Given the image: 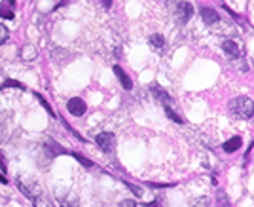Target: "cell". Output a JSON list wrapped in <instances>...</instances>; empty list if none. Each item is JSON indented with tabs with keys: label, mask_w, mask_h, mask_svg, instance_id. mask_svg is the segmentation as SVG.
<instances>
[{
	"label": "cell",
	"mask_w": 254,
	"mask_h": 207,
	"mask_svg": "<svg viewBox=\"0 0 254 207\" xmlns=\"http://www.w3.org/2000/svg\"><path fill=\"white\" fill-rule=\"evenodd\" d=\"M230 110L231 114H235L237 118H253L254 116V101L249 99V97H237L230 103Z\"/></svg>",
	"instance_id": "obj_1"
},
{
	"label": "cell",
	"mask_w": 254,
	"mask_h": 207,
	"mask_svg": "<svg viewBox=\"0 0 254 207\" xmlns=\"http://www.w3.org/2000/svg\"><path fill=\"white\" fill-rule=\"evenodd\" d=\"M17 186H19V190H21L27 198H31V200H35L36 196L42 194V188H40V184L36 183L35 179L19 177V179H17Z\"/></svg>",
	"instance_id": "obj_2"
},
{
	"label": "cell",
	"mask_w": 254,
	"mask_h": 207,
	"mask_svg": "<svg viewBox=\"0 0 254 207\" xmlns=\"http://www.w3.org/2000/svg\"><path fill=\"white\" fill-rule=\"evenodd\" d=\"M95 141H97V147L103 150V152H112V150L116 149V137H114V133H110V131L99 133Z\"/></svg>",
	"instance_id": "obj_3"
},
{
	"label": "cell",
	"mask_w": 254,
	"mask_h": 207,
	"mask_svg": "<svg viewBox=\"0 0 254 207\" xmlns=\"http://www.w3.org/2000/svg\"><path fill=\"white\" fill-rule=\"evenodd\" d=\"M67 108H69V112L72 116H82L85 114L87 104L84 103L80 97H72V99H69V103H67Z\"/></svg>",
	"instance_id": "obj_4"
},
{
	"label": "cell",
	"mask_w": 254,
	"mask_h": 207,
	"mask_svg": "<svg viewBox=\"0 0 254 207\" xmlns=\"http://www.w3.org/2000/svg\"><path fill=\"white\" fill-rule=\"evenodd\" d=\"M192 13H194V8H192L190 2H178L176 4V15H178V21L180 23H186L192 17Z\"/></svg>",
	"instance_id": "obj_5"
},
{
	"label": "cell",
	"mask_w": 254,
	"mask_h": 207,
	"mask_svg": "<svg viewBox=\"0 0 254 207\" xmlns=\"http://www.w3.org/2000/svg\"><path fill=\"white\" fill-rule=\"evenodd\" d=\"M114 74L118 76V80H120V84L126 88V90H131L133 88V82H131V78L126 74V70L122 69L120 65H114Z\"/></svg>",
	"instance_id": "obj_6"
},
{
	"label": "cell",
	"mask_w": 254,
	"mask_h": 207,
	"mask_svg": "<svg viewBox=\"0 0 254 207\" xmlns=\"http://www.w3.org/2000/svg\"><path fill=\"white\" fill-rule=\"evenodd\" d=\"M13 2L12 0H2L0 4V17L2 19H13Z\"/></svg>",
	"instance_id": "obj_7"
},
{
	"label": "cell",
	"mask_w": 254,
	"mask_h": 207,
	"mask_svg": "<svg viewBox=\"0 0 254 207\" xmlns=\"http://www.w3.org/2000/svg\"><path fill=\"white\" fill-rule=\"evenodd\" d=\"M222 50H224V52H226L230 57H239V55L243 53L241 50H239V46H237L233 40H226V42L222 44Z\"/></svg>",
	"instance_id": "obj_8"
},
{
	"label": "cell",
	"mask_w": 254,
	"mask_h": 207,
	"mask_svg": "<svg viewBox=\"0 0 254 207\" xmlns=\"http://www.w3.org/2000/svg\"><path fill=\"white\" fill-rule=\"evenodd\" d=\"M199 13H201V19H203L207 25H212L218 21V13L214 12L212 8H201V12Z\"/></svg>",
	"instance_id": "obj_9"
},
{
	"label": "cell",
	"mask_w": 254,
	"mask_h": 207,
	"mask_svg": "<svg viewBox=\"0 0 254 207\" xmlns=\"http://www.w3.org/2000/svg\"><path fill=\"white\" fill-rule=\"evenodd\" d=\"M36 55H38V52L35 46H23L19 52V57L23 61H33V59H36Z\"/></svg>",
	"instance_id": "obj_10"
},
{
	"label": "cell",
	"mask_w": 254,
	"mask_h": 207,
	"mask_svg": "<svg viewBox=\"0 0 254 207\" xmlns=\"http://www.w3.org/2000/svg\"><path fill=\"white\" fill-rule=\"evenodd\" d=\"M241 145H243L241 137H231L230 141L224 143V150H226V152H235V150L241 149Z\"/></svg>",
	"instance_id": "obj_11"
},
{
	"label": "cell",
	"mask_w": 254,
	"mask_h": 207,
	"mask_svg": "<svg viewBox=\"0 0 254 207\" xmlns=\"http://www.w3.org/2000/svg\"><path fill=\"white\" fill-rule=\"evenodd\" d=\"M216 207H230V198L224 190L216 192Z\"/></svg>",
	"instance_id": "obj_12"
},
{
	"label": "cell",
	"mask_w": 254,
	"mask_h": 207,
	"mask_svg": "<svg viewBox=\"0 0 254 207\" xmlns=\"http://www.w3.org/2000/svg\"><path fill=\"white\" fill-rule=\"evenodd\" d=\"M59 198H61L63 207H78V198H76V196H61L59 194Z\"/></svg>",
	"instance_id": "obj_13"
},
{
	"label": "cell",
	"mask_w": 254,
	"mask_h": 207,
	"mask_svg": "<svg viewBox=\"0 0 254 207\" xmlns=\"http://www.w3.org/2000/svg\"><path fill=\"white\" fill-rule=\"evenodd\" d=\"M46 149L51 152V156H55V154H63V152H65V149H61L59 145L53 143V139H46Z\"/></svg>",
	"instance_id": "obj_14"
},
{
	"label": "cell",
	"mask_w": 254,
	"mask_h": 207,
	"mask_svg": "<svg viewBox=\"0 0 254 207\" xmlns=\"http://www.w3.org/2000/svg\"><path fill=\"white\" fill-rule=\"evenodd\" d=\"M150 46L156 48V50H162L165 46V38L162 35H152L150 36Z\"/></svg>",
	"instance_id": "obj_15"
},
{
	"label": "cell",
	"mask_w": 254,
	"mask_h": 207,
	"mask_svg": "<svg viewBox=\"0 0 254 207\" xmlns=\"http://www.w3.org/2000/svg\"><path fill=\"white\" fill-rule=\"evenodd\" d=\"M33 204H35V207H53V204H51V202H49V200H47L44 194L36 196Z\"/></svg>",
	"instance_id": "obj_16"
},
{
	"label": "cell",
	"mask_w": 254,
	"mask_h": 207,
	"mask_svg": "<svg viewBox=\"0 0 254 207\" xmlns=\"http://www.w3.org/2000/svg\"><path fill=\"white\" fill-rule=\"evenodd\" d=\"M152 92L156 93V99H160V101H162L163 104L169 103V97H167V93L163 92L160 86H152Z\"/></svg>",
	"instance_id": "obj_17"
},
{
	"label": "cell",
	"mask_w": 254,
	"mask_h": 207,
	"mask_svg": "<svg viewBox=\"0 0 254 207\" xmlns=\"http://www.w3.org/2000/svg\"><path fill=\"white\" fill-rule=\"evenodd\" d=\"M163 106H165V114L169 116L171 120H174V122H178V124H182V118H180V116H176V112H174L173 108H171V104H169V103H165V104H163Z\"/></svg>",
	"instance_id": "obj_18"
},
{
	"label": "cell",
	"mask_w": 254,
	"mask_h": 207,
	"mask_svg": "<svg viewBox=\"0 0 254 207\" xmlns=\"http://www.w3.org/2000/svg\"><path fill=\"white\" fill-rule=\"evenodd\" d=\"M192 207H209V198H207V196L196 198V200L192 202Z\"/></svg>",
	"instance_id": "obj_19"
},
{
	"label": "cell",
	"mask_w": 254,
	"mask_h": 207,
	"mask_svg": "<svg viewBox=\"0 0 254 207\" xmlns=\"http://www.w3.org/2000/svg\"><path fill=\"white\" fill-rule=\"evenodd\" d=\"M35 95H36V97H38V101H40V103H42V106H44V108H46L47 112H49V114H51V116H55V114H53V110H51V106H49V103H47L46 99H44V97H42V95H38V93H35Z\"/></svg>",
	"instance_id": "obj_20"
},
{
	"label": "cell",
	"mask_w": 254,
	"mask_h": 207,
	"mask_svg": "<svg viewBox=\"0 0 254 207\" xmlns=\"http://www.w3.org/2000/svg\"><path fill=\"white\" fill-rule=\"evenodd\" d=\"M72 156H74V158H76V160L80 161L82 165H85V167H91L93 163L89 160H85V158H84V156H82V154H72Z\"/></svg>",
	"instance_id": "obj_21"
},
{
	"label": "cell",
	"mask_w": 254,
	"mask_h": 207,
	"mask_svg": "<svg viewBox=\"0 0 254 207\" xmlns=\"http://www.w3.org/2000/svg\"><path fill=\"white\" fill-rule=\"evenodd\" d=\"M6 38H8V29L0 23V44H4V42H6Z\"/></svg>",
	"instance_id": "obj_22"
},
{
	"label": "cell",
	"mask_w": 254,
	"mask_h": 207,
	"mask_svg": "<svg viewBox=\"0 0 254 207\" xmlns=\"http://www.w3.org/2000/svg\"><path fill=\"white\" fill-rule=\"evenodd\" d=\"M2 88H19V90H23V84H19V82H13V80H8Z\"/></svg>",
	"instance_id": "obj_23"
},
{
	"label": "cell",
	"mask_w": 254,
	"mask_h": 207,
	"mask_svg": "<svg viewBox=\"0 0 254 207\" xmlns=\"http://www.w3.org/2000/svg\"><path fill=\"white\" fill-rule=\"evenodd\" d=\"M126 184L129 186V190H133V192H135L137 196H142V190H140V188H137L135 184H131V183H126Z\"/></svg>",
	"instance_id": "obj_24"
},
{
	"label": "cell",
	"mask_w": 254,
	"mask_h": 207,
	"mask_svg": "<svg viewBox=\"0 0 254 207\" xmlns=\"http://www.w3.org/2000/svg\"><path fill=\"white\" fill-rule=\"evenodd\" d=\"M0 171H6V161H4V154L2 152H0Z\"/></svg>",
	"instance_id": "obj_25"
},
{
	"label": "cell",
	"mask_w": 254,
	"mask_h": 207,
	"mask_svg": "<svg viewBox=\"0 0 254 207\" xmlns=\"http://www.w3.org/2000/svg\"><path fill=\"white\" fill-rule=\"evenodd\" d=\"M122 207H137V204L133 200H126V202H122Z\"/></svg>",
	"instance_id": "obj_26"
},
{
	"label": "cell",
	"mask_w": 254,
	"mask_h": 207,
	"mask_svg": "<svg viewBox=\"0 0 254 207\" xmlns=\"http://www.w3.org/2000/svg\"><path fill=\"white\" fill-rule=\"evenodd\" d=\"M101 4H103L104 8H110V4H112V0H99Z\"/></svg>",
	"instance_id": "obj_27"
},
{
	"label": "cell",
	"mask_w": 254,
	"mask_h": 207,
	"mask_svg": "<svg viewBox=\"0 0 254 207\" xmlns=\"http://www.w3.org/2000/svg\"><path fill=\"white\" fill-rule=\"evenodd\" d=\"M148 207H162V206H160V204H158V200H156L154 204H148Z\"/></svg>",
	"instance_id": "obj_28"
}]
</instances>
